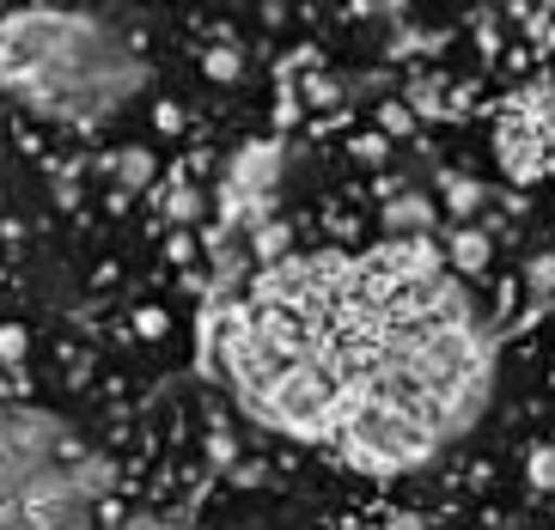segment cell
Returning a JSON list of instances; mask_svg holds the SVG:
<instances>
[{"instance_id":"277c9868","label":"cell","mask_w":555,"mask_h":530,"mask_svg":"<svg viewBox=\"0 0 555 530\" xmlns=\"http://www.w3.org/2000/svg\"><path fill=\"white\" fill-rule=\"evenodd\" d=\"M531 482H538V488H555V445H538V451H531Z\"/></svg>"},{"instance_id":"3957f363","label":"cell","mask_w":555,"mask_h":530,"mask_svg":"<svg viewBox=\"0 0 555 530\" xmlns=\"http://www.w3.org/2000/svg\"><path fill=\"white\" fill-rule=\"evenodd\" d=\"M452 257L464 262V269H482V262H489V244H482V232H457V238H452Z\"/></svg>"},{"instance_id":"5b68a950","label":"cell","mask_w":555,"mask_h":530,"mask_svg":"<svg viewBox=\"0 0 555 530\" xmlns=\"http://www.w3.org/2000/svg\"><path fill=\"white\" fill-rule=\"evenodd\" d=\"M476 202H482V190H470V183H452V208H457V214H470Z\"/></svg>"},{"instance_id":"7a4b0ae2","label":"cell","mask_w":555,"mask_h":530,"mask_svg":"<svg viewBox=\"0 0 555 530\" xmlns=\"http://www.w3.org/2000/svg\"><path fill=\"white\" fill-rule=\"evenodd\" d=\"M427 220H434V202L427 195H397L391 208H385V225H391L397 238L403 232H427Z\"/></svg>"},{"instance_id":"6da1fadb","label":"cell","mask_w":555,"mask_h":530,"mask_svg":"<svg viewBox=\"0 0 555 530\" xmlns=\"http://www.w3.org/2000/svg\"><path fill=\"white\" fill-rule=\"evenodd\" d=\"M147 86V62L122 31L67 7L0 18V92L50 122H111Z\"/></svg>"}]
</instances>
